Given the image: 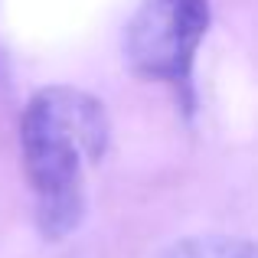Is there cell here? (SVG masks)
<instances>
[{
    "mask_svg": "<svg viewBox=\"0 0 258 258\" xmlns=\"http://www.w3.org/2000/svg\"><path fill=\"white\" fill-rule=\"evenodd\" d=\"M209 26V0H144L124 30V56L138 76L189 95L193 59Z\"/></svg>",
    "mask_w": 258,
    "mask_h": 258,
    "instance_id": "7a4b0ae2",
    "label": "cell"
},
{
    "mask_svg": "<svg viewBox=\"0 0 258 258\" xmlns=\"http://www.w3.org/2000/svg\"><path fill=\"white\" fill-rule=\"evenodd\" d=\"M108 114L95 95L72 85L39 88L20 118V151L39 203L85 200L82 167L108 151Z\"/></svg>",
    "mask_w": 258,
    "mask_h": 258,
    "instance_id": "6da1fadb",
    "label": "cell"
},
{
    "mask_svg": "<svg viewBox=\"0 0 258 258\" xmlns=\"http://www.w3.org/2000/svg\"><path fill=\"white\" fill-rule=\"evenodd\" d=\"M160 258H258V245L232 235H193L164 248Z\"/></svg>",
    "mask_w": 258,
    "mask_h": 258,
    "instance_id": "3957f363",
    "label": "cell"
}]
</instances>
